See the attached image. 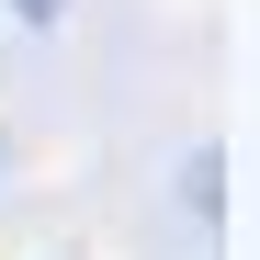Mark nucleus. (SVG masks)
<instances>
[{
  "mask_svg": "<svg viewBox=\"0 0 260 260\" xmlns=\"http://www.w3.org/2000/svg\"><path fill=\"white\" fill-rule=\"evenodd\" d=\"M0 12H12V23H23V34H57V23H68V12H79V0H0Z\"/></svg>",
  "mask_w": 260,
  "mask_h": 260,
  "instance_id": "nucleus-1",
  "label": "nucleus"
}]
</instances>
